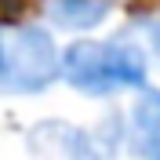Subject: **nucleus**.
I'll list each match as a JSON object with an SVG mask.
<instances>
[{"label": "nucleus", "instance_id": "nucleus-1", "mask_svg": "<svg viewBox=\"0 0 160 160\" xmlns=\"http://www.w3.org/2000/svg\"><path fill=\"white\" fill-rule=\"evenodd\" d=\"M153 62L135 33L77 37L58 48V84L80 98H120L153 84Z\"/></svg>", "mask_w": 160, "mask_h": 160}, {"label": "nucleus", "instance_id": "nucleus-2", "mask_svg": "<svg viewBox=\"0 0 160 160\" xmlns=\"http://www.w3.org/2000/svg\"><path fill=\"white\" fill-rule=\"evenodd\" d=\"M4 33L0 95L33 98L58 84V40L40 22H15Z\"/></svg>", "mask_w": 160, "mask_h": 160}, {"label": "nucleus", "instance_id": "nucleus-3", "mask_svg": "<svg viewBox=\"0 0 160 160\" xmlns=\"http://www.w3.org/2000/svg\"><path fill=\"white\" fill-rule=\"evenodd\" d=\"M120 153L128 160H160V88L146 84L120 109Z\"/></svg>", "mask_w": 160, "mask_h": 160}, {"label": "nucleus", "instance_id": "nucleus-4", "mask_svg": "<svg viewBox=\"0 0 160 160\" xmlns=\"http://www.w3.org/2000/svg\"><path fill=\"white\" fill-rule=\"evenodd\" d=\"M26 146L33 157L44 160H117L102 149V142L91 135V128H80L69 120H40L26 131Z\"/></svg>", "mask_w": 160, "mask_h": 160}, {"label": "nucleus", "instance_id": "nucleus-5", "mask_svg": "<svg viewBox=\"0 0 160 160\" xmlns=\"http://www.w3.org/2000/svg\"><path fill=\"white\" fill-rule=\"evenodd\" d=\"M113 0H44L40 4V26L51 33H66L69 40L77 37H95L109 22Z\"/></svg>", "mask_w": 160, "mask_h": 160}, {"label": "nucleus", "instance_id": "nucleus-6", "mask_svg": "<svg viewBox=\"0 0 160 160\" xmlns=\"http://www.w3.org/2000/svg\"><path fill=\"white\" fill-rule=\"evenodd\" d=\"M131 33L142 40V48L149 51V62L160 66V15H149V18H138L131 26Z\"/></svg>", "mask_w": 160, "mask_h": 160}, {"label": "nucleus", "instance_id": "nucleus-7", "mask_svg": "<svg viewBox=\"0 0 160 160\" xmlns=\"http://www.w3.org/2000/svg\"><path fill=\"white\" fill-rule=\"evenodd\" d=\"M0 69H4V33H0Z\"/></svg>", "mask_w": 160, "mask_h": 160}, {"label": "nucleus", "instance_id": "nucleus-8", "mask_svg": "<svg viewBox=\"0 0 160 160\" xmlns=\"http://www.w3.org/2000/svg\"><path fill=\"white\" fill-rule=\"evenodd\" d=\"M113 4H117V0H113Z\"/></svg>", "mask_w": 160, "mask_h": 160}]
</instances>
